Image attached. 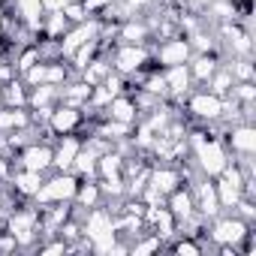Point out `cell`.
I'll list each match as a JSON object with an SVG mask.
<instances>
[{
  "mask_svg": "<svg viewBox=\"0 0 256 256\" xmlns=\"http://www.w3.org/2000/svg\"><path fill=\"white\" fill-rule=\"evenodd\" d=\"M193 148H196V166H199V172H202L205 178H217V175L226 169L229 157H226V148H223L220 142L205 139L202 133H196Z\"/></svg>",
  "mask_w": 256,
  "mask_h": 256,
  "instance_id": "1",
  "label": "cell"
},
{
  "mask_svg": "<svg viewBox=\"0 0 256 256\" xmlns=\"http://www.w3.org/2000/svg\"><path fill=\"white\" fill-rule=\"evenodd\" d=\"M76 190H78V181H76V175H70V172H60V175H54L52 181H42L40 184V190L34 193L36 196V202H42V205H52V202H70V199H76Z\"/></svg>",
  "mask_w": 256,
  "mask_h": 256,
  "instance_id": "2",
  "label": "cell"
},
{
  "mask_svg": "<svg viewBox=\"0 0 256 256\" xmlns=\"http://www.w3.org/2000/svg\"><path fill=\"white\" fill-rule=\"evenodd\" d=\"M211 238L220 247H238L247 238V220H241V217H223V220L214 223Z\"/></svg>",
  "mask_w": 256,
  "mask_h": 256,
  "instance_id": "3",
  "label": "cell"
},
{
  "mask_svg": "<svg viewBox=\"0 0 256 256\" xmlns=\"http://www.w3.org/2000/svg\"><path fill=\"white\" fill-rule=\"evenodd\" d=\"M90 40H100V22H78V28L76 30H66L64 36H60V54H72L78 46H84V42H90Z\"/></svg>",
  "mask_w": 256,
  "mask_h": 256,
  "instance_id": "4",
  "label": "cell"
},
{
  "mask_svg": "<svg viewBox=\"0 0 256 256\" xmlns=\"http://www.w3.org/2000/svg\"><path fill=\"white\" fill-rule=\"evenodd\" d=\"M193 54V46L187 40H166L160 48H157V60L163 66H178V64H187Z\"/></svg>",
  "mask_w": 256,
  "mask_h": 256,
  "instance_id": "5",
  "label": "cell"
},
{
  "mask_svg": "<svg viewBox=\"0 0 256 256\" xmlns=\"http://www.w3.org/2000/svg\"><path fill=\"white\" fill-rule=\"evenodd\" d=\"M193 202H196V211L205 217V220H214L220 214V199H217V190L214 184L208 181H199L196 190H193Z\"/></svg>",
  "mask_w": 256,
  "mask_h": 256,
  "instance_id": "6",
  "label": "cell"
},
{
  "mask_svg": "<svg viewBox=\"0 0 256 256\" xmlns=\"http://www.w3.org/2000/svg\"><path fill=\"white\" fill-rule=\"evenodd\" d=\"M6 229L16 238V244H28L34 238V232H36V211H16L6 220Z\"/></svg>",
  "mask_w": 256,
  "mask_h": 256,
  "instance_id": "7",
  "label": "cell"
},
{
  "mask_svg": "<svg viewBox=\"0 0 256 256\" xmlns=\"http://www.w3.org/2000/svg\"><path fill=\"white\" fill-rule=\"evenodd\" d=\"M148 64V52L142 48V46H130L126 42L124 48H118V54H114V66H118V72H136V70H142Z\"/></svg>",
  "mask_w": 256,
  "mask_h": 256,
  "instance_id": "8",
  "label": "cell"
},
{
  "mask_svg": "<svg viewBox=\"0 0 256 256\" xmlns=\"http://www.w3.org/2000/svg\"><path fill=\"white\" fill-rule=\"evenodd\" d=\"M78 120H82V112L76 108V106H58V108H52V118H48V126L58 133V136H66V133H72L76 126H78Z\"/></svg>",
  "mask_w": 256,
  "mask_h": 256,
  "instance_id": "9",
  "label": "cell"
},
{
  "mask_svg": "<svg viewBox=\"0 0 256 256\" xmlns=\"http://www.w3.org/2000/svg\"><path fill=\"white\" fill-rule=\"evenodd\" d=\"M229 145L235 154L241 157H253L256 151V130L250 124H232V130H229Z\"/></svg>",
  "mask_w": 256,
  "mask_h": 256,
  "instance_id": "10",
  "label": "cell"
},
{
  "mask_svg": "<svg viewBox=\"0 0 256 256\" xmlns=\"http://www.w3.org/2000/svg\"><path fill=\"white\" fill-rule=\"evenodd\" d=\"M190 112L199 120H217L220 112H223V96H217V94H196L190 100Z\"/></svg>",
  "mask_w": 256,
  "mask_h": 256,
  "instance_id": "11",
  "label": "cell"
},
{
  "mask_svg": "<svg viewBox=\"0 0 256 256\" xmlns=\"http://www.w3.org/2000/svg\"><path fill=\"white\" fill-rule=\"evenodd\" d=\"M82 151V142L78 139H72L70 133L60 139V145H58V151H52L54 157H52V166H58L60 172H70L72 169V160H76V154Z\"/></svg>",
  "mask_w": 256,
  "mask_h": 256,
  "instance_id": "12",
  "label": "cell"
},
{
  "mask_svg": "<svg viewBox=\"0 0 256 256\" xmlns=\"http://www.w3.org/2000/svg\"><path fill=\"white\" fill-rule=\"evenodd\" d=\"M169 214L181 223H187L193 214H196V202H193V193L187 190H172L169 193Z\"/></svg>",
  "mask_w": 256,
  "mask_h": 256,
  "instance_id": "13",
  "label": "cell"
},
{
  "mask_svg": "<svg viewBox=\"0 0 256 256\" xmlns=\"http://www.w3.org/2000/svg\"><path fill=\"white\" fill-rule=\"evenodd\" d=\"M52 148L48 145H30V148H24V154H22V166L24 169H30V172H46L48 166H52Z\"/></svg>",
  "mask_w": 256,
  "mask_h": 256,
  "instance_id": "14",
  "label": "cell"
},
{
  "mask_svg": "<svg viewBox=\"0 0 256 256\" xmlns=\"http://www.w3.org/2000/svg\"><path fill=\"white\" fill-rule=\"evenodd\" d=\"M106 114H108V120H120V124H133V120H136V102L118 94V96H112V102L106 106Z\"/></svg>",
  "mask_w": 256,
  "mask_h": 256,
  "instance_id": "15",
  "label": "cell"
},
{
  "mask_svg": "<svg viewBox=\"0 0 256 256\" xmlns=\"http://www.w3.org/2000/svg\"><path fill=\"white\" fill-rule=\"evenodd\" d=\"M148 181H151V190H154V193H160V196H169L172 190H178V181H181V175H178L175 169H154V172L148 175Z\"/></svg>",
  "mask_w": 256,
  "mask_h": 256,
  "instance_id": "16",
  "label": "cell"
},
{
  "mask_svg": "<svg viewBox=\"0 0 256 256\" xmlns=\"http://www.w3.org/2000/svg\"><path fill=\"white\" fill-rule=\"evenodd\" d=\"M166 78V90L169 94H187L190 90V66L187 64H178V66H169V72L163 76Z\"/></svg>",
  "mask_w": 256,
  "mask_h": 256,
  "instance_id": "17",
  "label": "cell"
},
{
  "mask_svg": "<svg viewBox=\"0 0 256 256\" xmlns=\"http://www.w3.org/2000/svg\"><path fill=\"white\" fill-rule=\"evenodd\" d=\"M30 124V114L24 112V108H6V112H0V133H16V130H22V126H28Z\"/></svg>",
  "mask_w": 256,
  "mask_h": 256,
  "instance_id": "18",
  "label": "cell"
},
{
  "mask_svg": "<svg viewBox=\"0 0 256 256\" xmlns=\"http://www.w3.org/2000/svg\"><path fill=\"white\" fill-rule=\"evenodd\" d=\"M16 6L28 28H42V0H16Z\"/></svg>",
  "mask_w": 256,
  "mask_h": 256,
  "instance_id": "19",
  "label": "cell"
},
{
  "mask_svg": "<svg viewBox=\"0 0 256 256\" xmlns=\"http://www.w3.org/2000/svg\"><path fill=\"white\" fill-rule=\"evenodd\" d=\"M217 72V58H211V54H196V60L190 64V78H196V82H208L211 76Z\"/></svg>",
  "mask_w": 256,
  "mask_h": 256,
  "instance_id": "20",
  "label": "cell"
},
{
  "mask_svg": "<svg viewBox=\"0 0 256 256\" xmlns=\"http://www.w3.org/2000/svg\"><path fill=\"white\" fill-rule=\"evenodd\" d=\"M12 184H16V190H18V193H24V196H34V193L40 190V184H42V172L22 169V172L12 178Z\"/></svg>",
  "mask_w": 256,
  "mask_h": 256,
  "instance_id": "21",
  "label": "cell"
},
{
  "mask_svg": "<svg viewBox=\"0 0 256 256\" xmlns=\"http://www.w3.org/2000/svg\"><path fill=\"white\" fill-rule=\"evenodd\" d=\"M72 172L94 178V175H96V154H94L90 148H82V151L76 154V160H72Z\"/></svg>",
  "mask_w": 256,
  "mask_h": 256,
  "instance_id": "22",
  "label": "cell"
},
{
  "mask_svg": "<svg viewBox=\"0 0 256 256\" xmlns=\"http://www.w3.org/2000/svg\"><path fill=\"white\" fill-rule=\"evenodd\" d=\"M120 166H124L120 154H112V151H106V154L96 160V169H100L102 178H118V175H120Z\"/></svg>",
  "mask_w": 256,
  "mask_h": 256,
  "instance_id": "23",
  "label": "cell"
},
{
  "mask_svg": "<svg viewBox=\"0 0 256 256\" xmlns=\"http://www.w3.org/2000/svg\"><path fill=\"white\" fill-rule=\"evenodd\" d=\"M82 72H84V82L94 88V84H102V78L112 72V64H106V60H90Z\"/></svg>",
  "mask_w": 256,
  "mask_h": 256,
  "instance_id": "24",
  "label": "cell"
},
{
  "mask_svg": "<svg viewBox=\"0 0 256 256\" xmlns=\"http://www.w3.org/2000/svg\"><path fill=\"white\" fill-rule=\"evenodd\" d=\"M120 40L124 42H130V46H142L148 40V28L145 24H136V22H126L120 28Z\"/></svg>",
  "mask_w": 256,
  "mask_h": 256,
  "instance_id": "25",
  "label": "cell"
},
{
  "mask_svg": "<svg viewBox=\"0 0 256 256\" xmlns=\"http://www.w3.org/2000/svg\"><path fill=\"white\" fill-rule=\"evenodd\" d=\"M208 82H211V94H217V96L229 94V90H232V84H235L232 72H229V70H220V66H217V72H214Z\"/></svg>",
  "mask_w": 256,
  "mask_h": 256,
  "instance_id": "26",
  "label": "cell"
},
{
  "mask_svg": "<svg viewBox=\"0 0 256 256\" xmlns=\"http://www.w3.org/2000/svg\"><path fill=\"white\" fill-rule=\"evenodd\" d=\"M76 199H78L82 208H96V202H100V187H96L94 181H88V184H82V187L76 190Z\"/></svg>",
  "mask_w": 256,
  "mask_h": 256,
  "instance_id": "27",
  "label": "cell"
},
{
  "mask_svg": "<svg viewBox=\"0 0 256 256\" xmlns=\"http://www.w3.org/2000/svg\"><path fill=\"white\" fill-rule=\"evenodd\" d=\"M4 102H10L12 108H24V102H28L24 88H22L18 82H10V84L4 88Z\"/></svg>",
  "mask_w": 256,
  "mask_h": 256,
  "instance_id": "28",
  "label": "cell"
},
{
  "mask_svg": "<svg viewBox=\"0 0 256 256\" xmlns=\"http://www.w3.org/2000/svg\"><path fill=\"white\" fill-rule=\"evenodd\" d=\"M66 28H70V18H66L64 12H52V18H48V24H46V34H48L52 40H60V36L66 34Z\"/></svg>",
  "mask_w": 256,
  "mask_h": 256,
  "instance_id": "29",
  "label": "cell"
},
{
  "mask_svg": "<svg viewBox=\"0 0 256 256\" xmlns=\"http://www.w3.org/2000/svg\"><path fill=\"white\" fill-rule=\"evenodd\" d=\"M46 66H48V64H42V60H40V64H34L30 70H24V82H28L30 88L46 84Z\"/></svg>",
  "mask_w": 256,
  "mask_h": 256,
  "instance_id": "30",
  "label": "cell"
},
{
  "mask_svg": "<svg viewBox=\"0 0 256 256\" xmlns=\"http://www.w3.org/2000/svg\"><path fill=\"white\" fill-rule=\"evenodd\" d=\"M229 72H232V78H238V82H250V78H253V66H250L247 60H235V64L229 66Z\"/></svg>",
  "mask_w": 256,
  "mask_h": 256,
  "instance_id": "31",
  "label": "cell"
},
{
  "mask_svg": "<svg viewBox=\"0 0 256 256\" xmlns=\"http://www.w3.org/2000/svg\"><path fill=\"white\" fill-rule=\"evenodd\" d=\"M66 82V70L64 66H58V64H52V66H46V84H64Z\"/></svg>",
  "mask_w": 256,
  "mask_h": 256,
  "instance_id": "32",
  "label": "cell"
},
{
  "mask_svg": "<svg viewBox=\"0 0 256 256\" xmlns=\"http://www.w3.org/2000/svg\"><path fill=\"white\" fill-rule=\"evenodd\" d=\"M232 96H235V100H241V102H253L256 90H253V84H250V82H241L238 88L232 84Z\"/></svg>",
  "mask_w": 256,
  "mask_h": 256,
  "instance_id": "33",
  "label": "cell"
},
{
  "mask_svg": "<svg viewBox=\"0 0 256 256\" xmlns=\"http://www.w3.org/2000/svg\"><path fill=\"white\" fill-rule=\"evenodd\" d=\"M36 60H40V48H30V52H24V54L18 58L16 70H22V72H24V70H30V66L36 64Z\"/></svg>",
  "mask_w": 256,
  "mask_h": 256,
  "instance_id": "34",
  "label": "cell"
},
{
  "mask_svg": "<svg viewBox=\"0 0 256 256\" xmlns=\"http://www.w3.org/2000/svg\"><path fill=\"white\" fill-rule=\"evenodd\" d=\"M160 247H163V241H160V235H154L142 244H133V253H151V250H160Z\"/></svg>",
  "mask_w": 256,
  "mask_h": 256,
  "instance_id": "35",
  "label": "cell"
},
{
  "mask_svg": "<svg viewBox=\"0 0 256 256\" xmlns=\"http://www.w3.org/2000/svg\"><path fill=\"white\" fill-rule=\"evenodd\" d=\"M112 4H118V0H82L84 12H96V10H106V6H112Z\"/></svg>",
  "mask_w": 256,
  "mask_h": 256,
  "instance_id": "36",
  "label": "cell"
},
{
  "mask_svg": "<svg viewBox=\"0 0 256 256\" xmlns=\"http://www.w3.org/2000/svg\"><path fill=\"white\" fill-rule=\"evenodd\" d=\"M145 88H148L151 94H166V78H163V76H154V78L145 82Z\"/></svg>",
  "mask_w": 256,
  "mask_h": 256,
  "instance_id": "37",
  "label": "cell"
},
{
  "mask_svg": "<svg viewBox=\"0 0 256 256\" xmlns=\"http://www.w3.org/2000/svg\"><path fill=\"white\" fill-rule=\"evenodd\" d=\"M193 46H196L199 52H211V48H214V40L205 36V34H196V36H193Z\"/></svg>",
  "mask_w": 256,
  "mask_h": 256,
  "instance_id": "38",
  "label": "cell"
},
{
  "mask_svg": "<svg viewBox=\"0 0 256 256\" xmlns=\"http://www.w3.org/2000/svg\"><path fill=\"white\" fill-rule=\"evenodd\" d=\"M175 250H178V253H193V256H196L202 247H199V244H193V241H178V244H175Z\"/></svg>",
  "mask_w": 256,
  "mask_h": 256,
  "instance_id": "39",
  "label": "cell"
},
{
  "mask_svg": "<svg viewBox=\"0 0 256 256\" xmlns=\"http://www.w3.org/2000/svg\"><path fill=\"white\" fill-rule=\"evenodd\" d=\"M66 4H70V0H42V10H48V12H60Z\"/></svg>",
  "mask_w": 256,
  "mask_h": 256,
  "instance_id": "40",
  "label": "cell"
},
{
  "mask_svg": "<svg viewBox=\"0 0 256 256\" xmlns=\"http://www.w3.org/2000/svg\"><path fill=\"white\" fill-rule=\"evenodd\" d=\"M70 247L64 244V241H54V244H46V247H40V253H66Z\"/></svg>",
  "mask_w": 256,
  "mask_h": 256,
  "instance_id": "41",
  "label": "cell"
},
{
  "mask_svg": "<svg viewBox=\"0 0 256 256\" xmlns=\"http://www.w3.org/2000/svg\"><path fill=\"white\" fill-rule=\"evenodd\" d=\"M4 172H6V163H4V160H0V175H4Z\"/></svg>",
  "mask_w": 256,
  "mask_h": 256,
  "instance_id": "42",
  "label": "cell"
},
{
  "mask_svg": "<svg viewBox=\"0 0 256 256\" xmlns=\"http://www.w3.org/2000/svg\"><path fill=\"white\" fill-rule=\"evenodd\" d=\"M0 106H4V88H0Z\"/></svg>",
  "mask_w": 256,
  "mask_h": 256,
  "instance_id": "43",
  "label": "cell"
}]
</instances>
